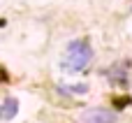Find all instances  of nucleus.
Listing matches in <instances>:
<instances>
[{
  "instance_id": "7ed1b4c3",
  "label": "nucleus",
  "mask_w": 132,
  "mask_h": 123,
  "mask_svg": "<svg viewBox=\"0 0 132 123\" xmlns=\"http://www.w3.org/2000/svg\"><path fill=\"white\" fill-rule=\"evenodd\" d=\"M16 112H19V100H16V98H5V100L0 102V119H2V121L14 119Z\"/></svg>"
},
{
  "instance_id": "f257e3e1",
  "label": "nucleus",
  "mask_w": 132,
  "mask_h": 123,
  "mask_svg": "<svg viewBox=\"0 0 132 123\" xmlns=\"http://www.w3.org/2000/svg\"><path fill=\"white\" fill-rule=\"evenodd\" d=\"M90 58H93L90 44L84 42V40H77V42H72L67 47V51L63 56V70H67V72H81L84 67H88Z\"/></svg>"
},
{
  "instance_id": "f03ea898",
  "label": "nucleus",
  "mask_w": 132,
  "mask_h": 123,
  "mask_svg": "<svg viewBox=\"0 0 132 123\" xmlns=\"http://www.w3.org/2000/svg\"><path fill=\"white\" fill-rule=\"evenodd\" d=\"M116 114L109 112V109H102V107H93V109H84L79 116H77V123H116Z\"/></svg>"
}]
</instances>
